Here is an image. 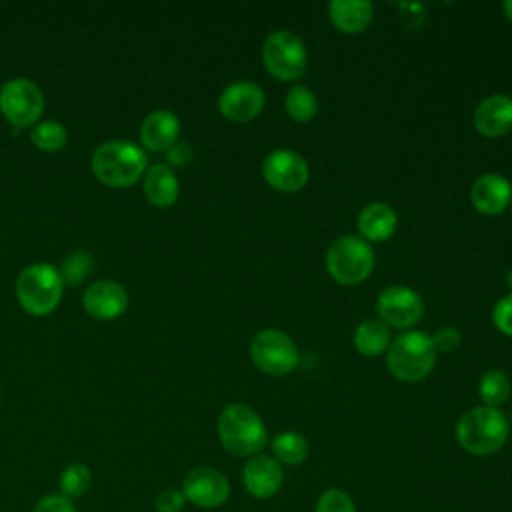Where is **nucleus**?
<instances>
[{"label": "nucleus", "instance_id": "f257e3e1", "mask_svg": "<svg viewBox=\"0 0 512 512\" xmlns=\"http://www.w3.org/2000/svg\"><path fill=\"white\" fill-rule=\"evenodd\" d=\"M90 168L102 184L110 188H126L144 176L148 156L136 142L106 140L92 152Z\"/></svg>", "mask_w": 512, "mask_h": 512}, {"label": "nucleus", "instance_id": "f03ea898", "mask_svg": "<svg viewBox=\"0 0 512 512\" xmlns=\"http://www.w3.org/2000/svg\"><path fill=\"white\" fill-rule=\"evenodd\" d=\"M438 352L432 344L430 334L420 330H408L392 338L386 350V366L388 372L406 384H414L424 380L434 364Z\"/></svg>", "mask_w": 512, "mask_h": 512}, {"label": "nucleus", "instance_id": "7ed1b4c3", "mask_svg": "<svg viewBox=\"0 0 512 512\" xmlns=\"http://www.w3.org/2000/svg\"><path fill=\"white\" fill-rule=\"evenodd\" d=\"M508 420L498 408L476 406L464 412L456 424L458 444L474 456H490L508 440Z\"/></svg>", "mask_w": 512, "mask_h": 512}, {"label": "nucleus", "instance_id": "20e7f679", "mask_svg": "<svg viewBox=\"0 0 512 512\" xmlns=\"http://www.w3.org/2000/svg\"><path fill=\"white\" fill-rule=\"evenodd\" d=\"M218 438L232 456H256L268 440L266 426L246 404H228L218 416Z\"/></svg>", "mask_w": 512, "mask_h": 512}, {"label": "nucleus", "instance_id": "39448f33", "mask_svg": "<svg viewBox=\"0 0 512 512\" xmlns=\"http://www.w3.org/2000/svg\"><path fill=\"white\" fill-rule=\"evenodd\" d=\"M14 292L28 314L46 316L58 308L64 294V282L56 266L48 262H34L22 268L16 278Z\"/></svg>", "mask_w": 512, "mask_h": 512}, {"label": "nucleus", "instance_id": "423d86ee", "mask_svg": "<svg viewBox=\"0 0 512 512\" xmlns=\"http://www.w3.org/2000/svg\"><path fill=\"white\" fill-rule=\"evenodd\" d=\"M374 268V250L370 242L360 236H338L326 252L328 274L344 286H356L364 282Z\"/></svg>", "mask_w": 512, "mask_h": 512}, {"label": "nucleus", "instance_id": "0eeeda50", "mask_svg": "<svg viewBox=\"0 0 512 512\" xmlns=\"http://www.w3.org/2000/svg\"><path fill=\"white\" fill-rule=\"evenodd\" d=\"M308 52L292 30H274L262 44V64L266 72L280 82H294L304 76Z\"/></svg>", "mask_w": 512, "mask_h": 512}, {"label": "nucleus", "instance_id": "6e6552de", "mask_svg": "<svg viewBox=\"0 0 512 512\" xmlns=\"http://www.w3.org/2000/svg\"><path fill=\"white\" fill-rule=\"evenodd\" d=\"M250 358L264 374L284 376L298 366L300 354L296 342L286 332L264 328L250 340Z\"/></svg>", "mask_w": 512, "mask_h": 512}, {"label": "nucleus", "instance_id": "1a4fd4ad", "mask_svg": "<svg viewBox=\"0 0 512 512\" xmlns=\"http://www.w3.org/2000/svg\"><path fill=\"white\" fill-rule=\"evenodd\" d=\"M0 112L14 128H30L40 122L44 94L40 86L24 76L10 78L0 86Z\"/></svg>", "mask_w": 512, "mask_h": 512}, {"label": "nucleus", "instance_id": "9d476101", "mask_svg": "<svg viewBox=\"0 0 512 512\" xmlns=\"http://www.w3.org/2000/svg\"><path fill=\"white\" fill-rule=\"evenodd\" d=\"M378 320H382L388 328L406 330L412 328L424 314V302L408 286H386L376 298Z\"/></svg>", "mask_w": 512, "mask_h": 512}, {"label": "nucleus", "instance_id": "9b49d317", "mask_svg": "<svg viewBox=\"0 0 512 512\" xmlns=\"http://www.w3.org/2000/svg\"><path fill=\"white\" fill-rule=\"evenodd\" d=\"M262 176L266 184L278 192H298L306 186L310 168L302 154L288 148H278L264 158Z\"/></svg>", "mask_w": 512, "mask_h": 512}, {"label": "nucleus", "instance_id": "f8f14e48", "mask_svg": "<svg viewBox=\"0 0 512 512\" xmlns=\"http://www.w3.org/2000/svg\"><path fill=\"white\" fill-rule=\"evenodd\" d=\"M264 104H266L264 90L250 80L232 82L218 96L220 114L226 120L236 124L254 120L264 110Z\"/></svg>", "mask_w": 512, "mask_h": 512}, {"label": "nucleus", "instance_id": "ddd939ff", "mask_svg": "<svg viewBox=\"0 0 512 512\" xmlns=\"http://www.w3.org/2000/svg\"><path fill=\"white\" fill-rule=\"evenodd\" d=\"M182 492L188 502L200 508H218L230 496L228 478L210 466L192 468L182 482Z\"/></svg>", "mask_w": 512, "mask_h": 512}, {"label": "nucleus", "instance_id": "4468645a", "mask_svg": "<svg viewBox=\"0 0 512 512\" xmlns=\"http://www.w3.org/2000/svg\"><path fill=\"white\" fill-rule=\"evenodd\" d=\"M82 306L88 316L94 320L110 322L120 318L128 308V292L126 288L110 278H102L92 282L82 294Z\"/></svg>", "mask_w": 512, "mask_h": 512}, {"label": "nucleus", "instance_id": "2eb2a0df", "mask_svg": "<svg viewBox=\"0 0 512 512\" xmlns=\"http://www.w3.org/2000/svg\"><path fill=\"white\" fill-rule=\"evenodd\" d=\"M472 206L486 216L502 214L512 202V184L498 172L478 176L470 188Z\"/></svg>", "mask_w": 512, "mask_h": 512}, {"label": "nucleus", "instance_id": "dca6fc26", "mask_svg": "<svg viewBox=\"0 0 512 512\" xmlns=\"http://www.w3.org/2000/svg\"><path fill=\"white\" fill-rule=\"evenodd\" d=\"M284 482V472L280 462L274 456L256 454L252 456L242 470V484L248 494L256 498L274 496Z\"/></svg>", "mask_w": 512, "mask_h": 512}, {"label": "nucleus", "instance_id": "f3484780", "mask_svg": "<svg viewBox=\"0 0 512 512\" xmlns=\"http://www.w3.org/2000/svg\"><path fill=\"white\" fill-rule=\"evenodd\" d=\"M474 128L486 138H500L512 130V98L490 94L474 110Z\"/></svg>", "mask_w": 512, "mask_h": 512}, {"label": "nucleus", "instance_id": "a211bd4d", "mask_svg": "<svg viewBox=\"0 0 512 512\" xmlns=\"http://www.w3.org/2000/svg\"><path fill=\"white\" fill-rule=\"evenodd\" d=\"M180 120L172 110H152L140 124V144L150 152H166L178 142Z\"/></svg>", "mask_w": 512, "mask_h": 512}, {"label": "nucleus", "instance_id": "6ab92c4d", "mask_svg": "<svg viewBox=\"0 0 512 512\" xmlns=\"http://www.w3.org/2000/svg\"><path fill=\"white\" fill-rule=\"evenodd\" d=\"M142 190L146 200L156 208H170L180 194V184L168 164H152L142 176Z\"/></svg>", "mask_w": 512, "mask_h": 512}, {"label": "nucleus", "instance_id": "aec40b11", "mask_svg": "<svg viewBox=\"0 0 512 512\" xmlns=\"http://www.w3.org/2000/svg\"><path fill=\"white\" fill-rule=\"evenodd\" d=\"M398 226V216L394 208L386 202H370L358 214L360 238L366 242H384L388 240Z\"/></svg>", "mask_w": 512, "mask_h": 512}, {"label": "nucleus", "instance_id": "412c9836", "mask_svg": "<svg viewBox=\"0 0 512 512\" xmlns=\"http://www.w3.org/2000/svg\"><path fill=\"white\" fill-rule=\"evenodd\" d=\"M374 16L368 0H334L328 4V18L336 30L344 34L364 32Z\"/></svg>", "mask_w": 512, "mask_h": 512}, {"label": "nucleus", "instance_id": "4be33fe9", "mask_svg": "<svg viewBox=\"0 0 512 512\" xmlns=\"http://www.w3.org/2000/svg\"><path fill=\"white\" fill-rule=\"evenodd\" d=\"M352 342H354L356 352H360L362 356L374 358V356L386 354V350L392 342V334H390V328L382 320L370 318L356 326Z\"/></svg>", "mask_w": 512, "mask_h": 512}, {"label": "nucleus", "instance_id": "5701e85b", "mask_svg": "<svg viewBox=\"0 0 512 512\" xmlns=\"http://www.w3.org/2000/svg\"><path fill=\"white\" fill-rule=\"evenodd\" d=\"M272 452L274 458L282 464L296 466L302 464L308 458L310 446L308 440L298 432H282L272 440Z\"/></svg>", "mask_w": 512, "mask_h": 512}, {"label": "nucleus", "instance_id": "b1692460", "mask_svg": "<svg viewBox=\"0 0 512 512\" xmlns=\"http://www.w3.org/2000/svg\"><path fill=\"white\" fill-rule=\"evenodd\" d=\"M284 106H286L288 116L300 124L310 122L318 112V102H316L314 92L302 84H296L288 90Z\"/></svg>", "mask_w": 512, "mask_h": 512}, {"label": "nucleus", "instance_id": "393cba45", "mask_svg": "<svg viewBox=\"0 0 512 512\" xmlns=\"http://www.w3.org/2000/svg\"><path fill=\"white\" fill-rule=\"evenodd\" d=\"M32 144L42 152H58L68 142V132L58 120H42L30 130Z\"/></svg>", "mask_w": 512, "mask_h": 512}, {"label": "nucleus", "instance_id": "a878e982", "mask_svg": "<svg viewBox=\"0 0 512 512\" xmlns=\"http://www.w3.org/2000/svg\"><path fill=\"white\" fill-rule=\"evenodd\" d=\"M478 394L484 406L498 408L510 396V378L502 370H486L478 382Z\"/></svg>", "mask_w": 512, "mask_h": 512}, {"label": "nucleus", "instance_id": "bb28decb", "mask_svg": "<svg viewBox=\"0 0 512 512\" xmlns=\"http://www.w3.org/2000/svg\"><path fill=\"white\" fill-rule=\"evenodd\" d=\"M58 486H60V494L66 498H80L84 496L90 486H92V472L86 464L80 462H72L68 464L58 478Z\"/></svg>", "mask_w": 512, "mask_h": 512}, {"label": "nucleus", "instance_id": "cd10ccee", "mask_svg": "<svg viewBox=\"0 0 512 512\" xmlns=\"http://www.w3.org/2000/svg\"><path fill=\"white\" fill-rule=\"evenodd\" d=\"M92 264H94V260H92V254L88 250L80 248V250L70 252L62 260V266L58 270L60 276H62V282L68 284V286L82 284L88 278V274L92 270Z\"/></svg>", "mask_w": 512, "mask_h": 512}, {"label": "nucleus", "instance_id": "c85d7f7f", "mask_svg": "<svg viewBox=\"0 0 512 512\" xmlns=\"http://www.w3.org/2000/svg\"><path fill=\"white\" fill-rule=\"evenodd\" d=\"M316 512H356L352 498L338 488H328L316 502Z\"/></svg>", "mask_w": 512, "mask_h": 512}, {"label": "nucleus", "instance_id": "c756f323", "mask_svg": "<svg viewBox=\"0 0 512 512\" xmlns=\"http://www.w3.org/2000/svg\"><path fill=\"white\" fill-rule=\"evenodd\" d=\"M492 320H494V326H496L502 334L512 336V292H508L506 296H502V298L494 304Z\"/></svg>", "mask_w": 512, "mask_h": 512}, {"label": "nucleus", "instance_id": "7c9ffc66", "mask_svg": "<svg viewBox=\"0 0 512 512\" xmlns=\"http://www.w3.org/2000/svg\"><path fill=\"white\" fill-rule=\"evenodd\" d=\"M184 492L176 488H166L156 494L154 498V508L156 512H180L184 508Z\"/></svg>", "mask_w": 512, "mask_h": 512}, {"label": "nucleus", "instance_id": "2f4dec72", "mask_svg": "<svg viewBox=\"0 0 512 512\" xmlns=\"http://www.w3.org/2000/svg\"><path fill=\"white\" fill-rule=\"evenodd\" d=\"M430 338H432V344H434L436 352H450V350H454V348L460 344V340H462L460 330L454 328V326H442V328H438Z\"/></svg>", "mask_w": 512, "mask_h": 512}, {"label": "nucleus", "instance_id": "473e14b6", "mask_svg": "<svg viewBox=\"0 0 512 512\" xmlns=\"http://www.w3.org/2000/svg\"><path fill=\"white\" fill-rule=\"evenodd\" d=\"M34 512H76V506L70 498L62 494H48L38 500Z\"/></svg>", "mask_w": 512, "mask_h": 512}, {"label": "nucleus", "instance_id": "72a5a7b5", "mask_svg": "<svg viewBox=\"0 0 512 512\" xmlns=\"http://www.w3.org/2000/svg\"><path fill=\"white\" fill-rule=\"evenodd\" d=\"M166 158L172 166H184L192 160V150L186 142H176L172 148L166 150Z\"/></svg>", "mask_w": 512, "mask_h": 512}, {"label": "nucleus", "instance_id": "f704fd0d", "mask_svg": "<svg viewBox=\"0 0 512 512\" xmlns=\"http://www.w3.org/2000/svg\"><path fill=\"white\" fill-rule=\"evenodd\" d=\"M502 10H504L506 18L512 22V0H506V2L502 4Z\"/></svg>", "mask_w": 512, "mask_h": 512}, {"label": "nucleus", "instance_id": "c9c22d12", "mask_svg": "<svg viewBox=\"0 0 512 512\" xmlns=\"http://www.w3.org/2000/svg\"><path fill=\"white\" fill-rule=\"evenodd\" d=\"M506 282H508V284H510V288H512V272L506 276Z\"/></svg>", "mask_w": 512, "mask_h": 512}, {"label": "nucleus", "instance_id": "e433bc0d", "mask_svg": "<svg viewBox=\"0 0 512 512\" xmlns=\"http://www.w3.org/2000/svg\"><path fill=\"white\" fill-rule=\"evenodd\" d=\"M510 212H512V202H510Z\"/></svg>", "mask_w": 512, "mask_h": 512}, {"label": "nucleus", "instance_id": "4c0bfd02", "mask_svg": "<svg viewBox=\"0 0 512 512\" xmlns=\"http://www.w3.org/2000/svg\"><path fill=\"white\" fill-rule=\"evenodd\" d=\"M0 402H2V392H0Z\"/></svg>", "mask_w": 512, "mask_h": 512}]
</instances>
